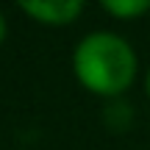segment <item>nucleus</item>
<instances>
[{"instance_id": "obj_1", "label": "nucleus", "mask_w": 150, "mask_h": 150, "mask_svg": "<svg viewBox=\"0 0 150 150\" xmlns=\"http://www.w3.org/2000/svg\"><path fill=\"white\" fill-rule=\"evenodd\" d=\"M136 56L125 39L114 33H92L75 50V75L97 95H120L131 86Z\"/></svg>"}, {"instance_id": "obj_2", "label": "nucleus", "mask_w": 150, "mask_h": 150, "mask_svg": "<svg viewBox=\"0 0 150 150\" xmlns=\"http://www.w3.org/2000/svg\"><path fill=\"white\" fill-rule=\"evenodd\" d=\"M17 3L36 20L50 22V25H61V22H70L78 17L83 0H17Z\"/></svg>"}, {"instance_id": "obj_3", "label": "nucleus", "mask_w": 150, "mask_h": 150, "mask_svg": "<svg viewBox=\"0 0 150 150\" xmlns=\"http://www.w3.org/2000/svg\"><path fill=\"white\" fill-rule=\"evenodd\" d=\"M100 3L114 17H139L150 8V0H100Z\"/></svg>"}, {"instance_id": "obj_4", "label": "nucleus", "mask_w": 150, "mask_h": 150, "mask_svg": "<svg viewBox=\"0 0 150 150\" xmlns=\"http://www.w3.org/2000/svg\"><path fill=\"white\" fill-rule=\"evenodd\" d=\"M6 36V20H3V14H0V39Z\"/></svg>"}, {"instance_id": "obj_5", "label": "nucleus", "mask_w": 150, "mask_h": 150, "mask_svg": "<svg viewBox=\"0 0 150 150\" xmlns=\"http://www.w3.org/2000/svg\"><path fill=\"white\" fill-rule=\"evenodd\" d=\"M147 95H150V75H147Z\"/></svg>"}]
</instances>
